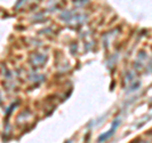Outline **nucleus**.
Segmentation results:
<instances>
[{"instance_id":"f257e3e1","label":"nucleus","mask_w":152,"mask_h":143,"mask_svg":"<svg viewBox=\"0 0 152 143\" xmlns=\"http://www.w3.org/2000/svg\"><path fill=\"white\" fill-rule=\"evenodd\" d=\"M115 125H118V122H117V120H115V123H114V125L112 127V129L109 130V133H108V134H104V136H101L100 138H99V142H103L105 138H109V137H110V136H112V134L114 133V129H115Z\"/></svg>"}]
</instances>
